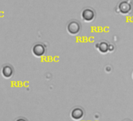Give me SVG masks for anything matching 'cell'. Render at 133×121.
Returning a JSON list of instances; mask_svg holds the SVG:
<instances>
[{"mask_svg":"<svg viewBox=\"0 0 133 121\" xmlns=\"http://www.w3.org/2000/svg\"><path fill=\"white\" fill-rule=\"evenodd\" d=\"M66 31L71 35H77L81 31V25L79 21L73 20L66 25Z\"/></svg>","mask_w":133,"mask_h":121,"instance_id":"obj_1","label":"cell"},{"mask_svg":"<svg viewBox=\"0 0 133 121\" xmlns=\"http://www.w3.org/2000/svg\"><path fill=\"white\" fill-rule=\"evenodd\" d=\"M82 18L85 22H92L96 17V12L93 9L87 7L82 11Z\"/></svg>","mask_w":133,"mask_h":121,"instance_id":"obj_2","label":"cell"},{"mask_svg":"<svg viewBox=\"0 0 133 121\" xmlns=\"http://www.w3.org/2000/svg\"><path fill=\"white\" fill-rule=\"evenodd\" d=\"M85 116V111L81 107H75L71 112V117L75 120H80Z\"/></svg>","mask_w":133,"mask_h":121,"instance_id":"obj_3","label":"cell"},{"mask_svg":"<svg viewBox=\"0 0 133 121\" xmlns=\"http://www.w3.org/2000/svg\"><path fill=\"white\" fill-rule=\"evenodd\" d=\"M45 53V47L42 43H36L32 47V53L35 57H42Z\"/></svg>","mask_w":133,"mask_h":121,"instance_id":"obj_4","label":"cell"},{"mask_svg":"<svg viewBox=\"0 0 133 121\" xmlns=\"http://www.w3.org/2000/svg\"><path fill=\"white\" fill-rule=\"evenodd\" d=\"M118 10L122 14H128L131 11V5L128 2L124 0L118 4Z\"/></svg>","mask_w":133,"mask_h":121,"instance_id":"obj_5","label":"cell"},{"mask_svg":"<svg viewBox=\"0 0 133 121\" xmlns=\"http://www.w3.org/2000/svg\"><path fill=\"white\" fill-rule=\"evenodd\" d=\"M14 69L10 65H5L2 68V75L6 79H10L14 76Z\"/></svg>","mask_w":133,"mask_h":121,"instance_id":"obj_6","label":"cell"},{"mask_svg":"<svg viewBox=\"0 0 133 121\" xmlns=\"http://www.w3.org/2000/svg\"><path fill=\"white\" fill-rule=\"evenodd\" d=\"M109 45L107 42H99V43L96 44V48L97 50L102 53H106L107 52H109Z\"/></svg>","mask_w":133,"mask_h":121,"instance_id":"obj_7","label":"cell"},{"mask_svg":"<svg viewBox=\"0 0 133 121\" xmlns=\"http://www.w3.org/2000/svg\"><path fill=\"white\" fill-rule=\"evenodd\" d=\"M113 50H114V46L110 44V45H109V51H110V52H112Z\"/></svg>","mask_w":133,"mask_h":121,"instance_id":"obj_8","label":"cell"},{"mask_svg":"<svg viewBox=\"0 0 133 121\" xmlns=\"http://www.w3.org/2000/svg\"><path fill=\"white\" fill-rule=\"evenodd\" d=\"M15 121H28L26 119H24V118H23V117H20V118H18V119H17Z\"/></svg>","mask_w":133,"mask_h":121,"instance_id":"obj_9","label":"cell"},{"mask_svg":"<svg viewBox=\"0 0 133 121\" xmlns=\"http://www.w3.org/2000/svg\"><path fill=\"white\" fill-rule=\"evenodd\" d=\"M124 121H131V120H129V119H125V120H124Z\"/></svg>","mask_w":133,"mask_h":121,"instance_id":"obj_10","label":"cell"},{"mask_svg":"<svg viewBox=\"0 0 133 121\" xmlns=\"http://www.w3.org/2000/svg\"><path fill=\"white\" fill-rule=\"evenodd\" d=\"M132 78H133V72H132Z\"/></svg>","mask_w":133,"mask_h":121,"instance_id":"obj_11","label":"cell"}]
</instances>
